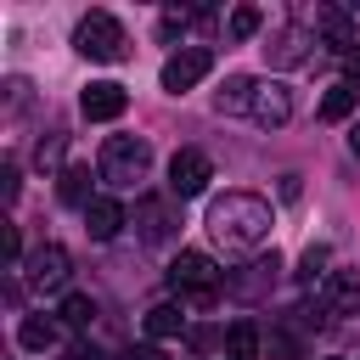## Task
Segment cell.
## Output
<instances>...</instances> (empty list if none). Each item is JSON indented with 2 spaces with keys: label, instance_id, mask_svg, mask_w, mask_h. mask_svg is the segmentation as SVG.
Returning <instances> with one entry per match:
<instances>
[{
  "label": "cell",
  "instance_id": "obj_24",
  "mask_svg": "<svg viewBox=\"0 0 360 360\" xmlns=\"http://www.w3.org/2000/svg\"><path fill=\"white\" fill-rule=\"evenodd\" d=\"M264 349H270V360H304V338H298L292 326H270Z\"/></svg>",
  "mask_w": 360,
  "mask_h": 360
},
{
  "label": "cell",
  "instance_id": "obj_31",
  "mask_svg": "<svg viewBox=\"0 0 360 360\" xmlns=\"http://www.w3.org/2000/svg\"><path fill=\"white\" fill-rule=\"evenodd\" d=\"M343 84H354V90H360V51H354V56H343Z\"/></svg>",
  "mask_w": 360,
  "mask_h": 360
},
{
  "label": "cell",
  "instance_id": "obj_16",
  "mask_svg": "<svg viewBox=\"0 0 360 360\" xmlns=\"http://www.w3.org/2000/svg\"><path fill=\"white\" fill-rule=\"evenodd\" d=\"M56 338H62V332H56V321H51V315H22V321H17V343H22L28 354L56 349Z\"/></svg>",
  "mask_w": 360,
  "mask_h": 360
},
{
  "label": "cell",
  "instance_id": "obj_6",
  "mask_svg": "<svg viewBox=\"0 0 360 360\" xmlns=\"http://www.w3.org/2000/svg\"><path fill=\"white\" fill-rule=\"evenodd\" d=\"M208 68H214V51H208V45H180V51L163 62V90H169V96H180V90L202 84V79H208Z\"/></svg>",
  "mask_w": 360,
  "mask_h": 360
},
{
  "label": "cell",
  "instance_id": "obj_27",
  "mask_svg": "<svg viewBox=\"0 0 360 360\" xmlns=\"http://www.w3.org/2000/svg\"><path fill=\"white\" fill-rule=\"evenodd\" d=\"M0 242H6V264H11V270H17V264H28V259H22V236H17V225H6V231H0Z\"/></svg>",
  "mask_w": 360,
  "mask_h": 360
},
{
  "label": "cell",
  "instance_id": "obj_14",
  "mask_svg": "<svg viewBox=\"0 0 360 360\" xmlns=\"http://www.w3.org/2000/svg\"><path fill=\"white\" fill-rule=\"evenodd\" d=\"M276 270H281V259H276V248H270L264 259H253V264H248V276H231L225 287H231V292H242V298H259V292L276 281Z\"/></svg>",
  "mask_w": 360,
  "mask_h": 360
},
{
  "label": "cell",
  "instance_id": "obj_26",
  "mask_svg": "<svg viewBox=\"0 0 360 360\" xmlns=\"http://www.w3.org/2000/svg\"><path fill=\"white\" fill-rule=\"evenodd\" d=\"M56 152H62V129H51V135H39V146H34V158H39V169H45V163H56Z\"/></svg>",
  "mask_w": 360,
  "mask_h": 360
},
{
  "label": "cell",
  "instance_id": "obj_4",
  "mask_svg": "<svg viewBox=\"0 0 360 360\" xmlns=\"http://www.w3.org/2000/svg\"><path fill=\"white\" fill-rule=\"evenodd\" d=\"M169 287L186 298V304H214L219 298V264L197 248H186L174 264H169Z\"/></svg>",
  "mask_w": 360,
  "mask_h": 360
},
{
  "label": "cell",
  "instance_id": "obj_9",
  "mask_svg": "<svg viewBox=\"0 0 360 360\" xmlns=\"http://www.w3.org/2000/svg\"><path fill=\"white\" fill-rule=\"evenodd\" d=\"M135 225H141V242L163 248L180 219H174V202H169V197H141V202H135Z\"/></svg>",
  "mask_w": 360,
  "mask_h": 360
},
{
  "label": "cell",
  "instance_id": "obj_29",
  "mask_svg": "<svg viewBox=\"0 0 360 360\" xmlns=\"http://www.w3.org/2000/svg\"><path fill=\"white\" fill-rule=\"evenodd\" d=\"M17 191H22V180H17V163H6V169H0V197H6V202H17Z\"/></svg>",
  "mask_w": 360,
  "mask_h": 360
},
{
  "label": "cell",
  "instance_id": "obj_32",
  "mask_svg": "<svg viewBox=\"0 0 360 360\" xmlns=\"http://www.w3.org/2000/svg\"><path fill=\"white\" fill-rule=\"evenodd\" d=\"M349 152H354V158H360V124H354V129H349Z\"/></svg>",
  "mask_w": 360,
  "mask_h": 360
},
{
  "label": "cell",
  "instance_id": "obj_18",
  "mask_svg": "<svg viewBox=\"0 0 360 360\" xmlns=\"http://www.w3.org/2000/svg\"><path fill=\"white\" fill-rule=\"evenodd\" d=\"M315 298L326 304V315H332V309H349V304L360 298V281H354L349 270H332V276L321 281V292H315Z\"/></svg>",
  "mask_w": 360,
  "mask_h": 360
},
{
  "label": "cell",
  "instance_id": "obj_1",
  "mask_svg": "<svg viewBox=\"0 0 360 360\" xmlns=\"http://www.w3.org/2000/svg\"><path fill=\"white\" fill-rule=\"evenodd\" d=\"M208 236L225 253H253L270 236V202L253 191H225L219 202H208Z\"/></svg>",
  "mask_w": 360,
  "mask_h": 360
},
{
  "label": "cell",
  "instance_id": "obj_22",
  "mask_svg": "<svg viewBox=\"0 0 360 360\" xmlns=\"http://www.w3.org/2000/svg\"><path fill=\"white\" fill-rule=\"evenodd\" d=\"M326 264H332V248H326V242H309V248H304V259H298V281H309V287H315V281H326V276H332Z\"/></svg>",
  "mask_w": 360,
  "mask_h": 360
},
{
  "label": "cell",
  "instance_id": "obj_5",
  "mask_svg": "<svg viewBox=\"0 0 360 360\" xmlns=\"http://www.w3.org/2000/svg\"><path fill=\"white\" fill-rule=\"evenodd\" d=\"M208 180H214V163H208V152H197V146H180V152L169 158V197H174V202H186V197H202V191H208Z\"/></svg>",
  "mask_w": 360,
  "mask_h": 360
},
{
  "label": "cell",
  "instance_id": "obj_30",
  "mask_svg": "<svg viewBox=\"0 0 360 360\" xmlns=\"http://www.w3.org/2000/svg\"><path fill=\"white\" fill-rule=\"evenodd\" d=\"M124 360H169V354H163V349H158V343H135V349H129V354H124Z\"/></svg>",
  "mask_w": 360,
  "mask_h": 360
},
{
  "label": "cell",
  "instance_id": "obj_28",
  "mask_svg": "<svg viewBox=\"0 0 360 360\" xmlns=\"http://www.w3.org/2000/svg\"><path fill=\"white\" fill-rule=\"evenodd\" d=\"M22 101H28V79H6V107L22 112Z\"/></svg>",
  "mask_w": 360,
  "mask_h": 360
},
{
  "label": "cell",
  "instance_id": "obj_3",
  "mask_svg": "<svg viewBox=\"0 0 360 360\" xmlns=\"http://www.w3.org/2000/svg\"><path fill=\"white\" fill-rule=\"evenodd\" d=\"M73 45H79V56H90V62H124V56H129V34H124V22H118L112 11L79 17Z\"/></svg>",
  "mask_w": 360,
  "mask_h": 360
},
{
  "label": "cell",
  "instance_id": "obj_15",
  "mask_svg": "<svg viewBox=\"0 0 360 360\" xmlns=\"http://www.w3.org/2000/svg\"><path fill=\"white\" fill-rule=\"evenodd\" d=\"M315 28L326 34V45L338 56H354V17L349 11H315Z\"/></svg>",
  "mask_w": 360,
  "mask_h": 360
},
{
  "label": "cell",
  "instance_id": "obj_7",
  "mask_svg": "<svg viewBox=\"0 0 360 360\" xmlns=\"http://www.w3.org/2000/svg\"><path fill=\"white\" fill-rule=\"evenodd\" d=\"M28 281L39 287V292H62L68 287V276H73V259H68V248L62 242H45V248H34L28 253Z\"/></svg>",
  "mask_w": 360,
  "mask_h": 360
},
{
  "label": "cell",
  "instance_id": "obj_21",
  "mask_svg": "<svg viewBox=\"0 0 360 360\" xmlns=\"http://www.w3.org/2000/svg\"><path fill=\"white\" fill-rule=\"evenodd\" d=\"M354 101H360V90H354V84H332V90L321 96V118H326V124H338V118H349V112H354Z\"/></svg>",
  "mask_w": 360,
  "mask_h": 360
},
{
  "label": "cell",
  "instance_id": "obj_10",
  "mask_svg": "<svg viewBox=\"0 0 360 360\" xmlns=\"http://www.w3.org/2000/svg\"><path fill=\"white\" fill-rule=\"evenodd\" d=\"M309 45H321V39L304 22H287V28H276V45H264V56L276 68H298V62H309Z\"/></svg>",
  "mask_w": 360,
  "mask_h": 360
},
{
  "label": "cell",
  "instance_id": "obj_19",
  "mask_svg": "<svg viewBox=\"0 0 360 360\" xmlns=\"http://www.w3.org/2000/svg\"><path fill=\"white\" fill-rule=\"evenodd\" d=\"M253 90H259V84H253L248 73H231V79L219 84L214 107H219V112H248V107H253Z\"/></svg>",
  "mask_w": 360,
  "mask_h": 360
},
{
  "label": "cell",
  "instance_id": "obj_11",
  "mask_svg": "<svg viewBox=\"0 0 360 360\" xmlns=\"http://www.w3.org/2000/svg\"><path fill=\"white\" fill-rule=\"evenodd\" d=\"M248 112H253L264 129H276V124H287V118H292V90H287L281 79H270V84H259V90H253V107H248Z\"/></svg>",
  "mask_w": 360,
  "mask_h": 360
},
{
  "label": "cell",
  "instance_id": "obj_25",
  "mask_svg": "<svg viewBox=\"0 0 360 360\" xmlns=\"http://www.w3.org/2000/svg\"><path fill=\"white\" fill-rule=\"evenodd\" d=\"M259 22H264V17H259V6H236V11L225 17V34H231V39H253V34H259Z\"/></svg>",
  "mask_w": 360,
  "mask_h": 360
},
{
  "label": "cell",
  "instance_id": "obj_2",
  "mask_svg": "<svg viewBox=\"0 0 360 360\" xmlns=\"http://www.w3.org/2000/svg\"><path fill=\"white\" fill-rule=\"evenodd\" d=\"M146 169H152V146H146V135H112V141L101 146V163H96V174H101L107 186H118V191L141 186Z\"/></svg>",
  "mask_w": 360,
  "mask_h": 360
},
{
  "label": "cell",
  "instance_id": "obj_20",
  "mask_svg": "<svg viewBox=\"0 0 360 360\" xmlns=\"http://www.w3.org/2000/svg\"><path fill=\"white\" fill-rule=\"evenodd\" d=\"M180 332H186L180 304H152L146 309V338H180Z\"/></svg>",
  "mask_w": 360,
  "mask_h": 360
},
{
  "label": "cell",
  "instance_id": "obj_8",
  "mask_svg": "<svg viewBox=\"0 0 360 360\" xmlns=\"http://www.w3.org/2000/svg\"><path fill=\"white\" fill-rule=\"evenodd\" d=\"M124 107H129V90L112 84V79L84 84V96H79V112H84L90 124H112V118H124Z\"/></svg>",
  "mask_w": 360,
  "mask_h": 360
},
{
  "label": "cell",
  "instance_id": "obj_12",
  "mask_svg": "<svg viewBox=\"0 0 360 360\" xmlns=\"http://www.w3.org/2000/svg\"><path fill=\"white\" fill-rule=\"evenodd\" d=\"M124 225H129V214H124V202H118V197H96V202L84 208V231H90L96 242H112Z\"/></svg>",
  "mask_w": 360,
  "mask_h": 360
},
{
  "label": "cell",
  "instance_id": "obj_17",
  "mask_svg": "<svg viewBox=\"0 0 360 360\" xmlns=\"http://www.w3.org/2000/svg\"><path fill=\"white\" fill-rule=\"evenodd\" d=\"M90 186H96V180H90V163H68V169H62V180H56V197H62V202H73V208H90V202H96V197H90Z\"/></svg>",
  "mask_w": 360,
  "mask_h": 360
},
{
  "label": "cell",
  "instance_id": "obj_13",
  "mask_svg": "<svg viewBox=\"0 0 360 360\" xmlns=\"http://www.w3.org/2000/svg\"><path fill=\"white\" fill-rule=\"evenodd\" d=\"M259 354H264L259 321H231L225 326V360H259Z\"/></svg>",
  "mask_w": 360,
  "mask_h": 360
},
{
  "label": "cell",
  "instance_id": "obj_23",
  "mask_svg": "<svg viewBox=\"0 0 360 360\" xmlns=\"http://www.w3.org/2000/svg\"><path fill=\"white\" fill-rule=\"evenodd\" d=\"M56 315H62V326H73V332H84V326L96 321V304H90L84 292H68V298L56 304Z\"/></svg>",
  "mask_w": 360,
  "mask_h": 360
}]
</instances>
